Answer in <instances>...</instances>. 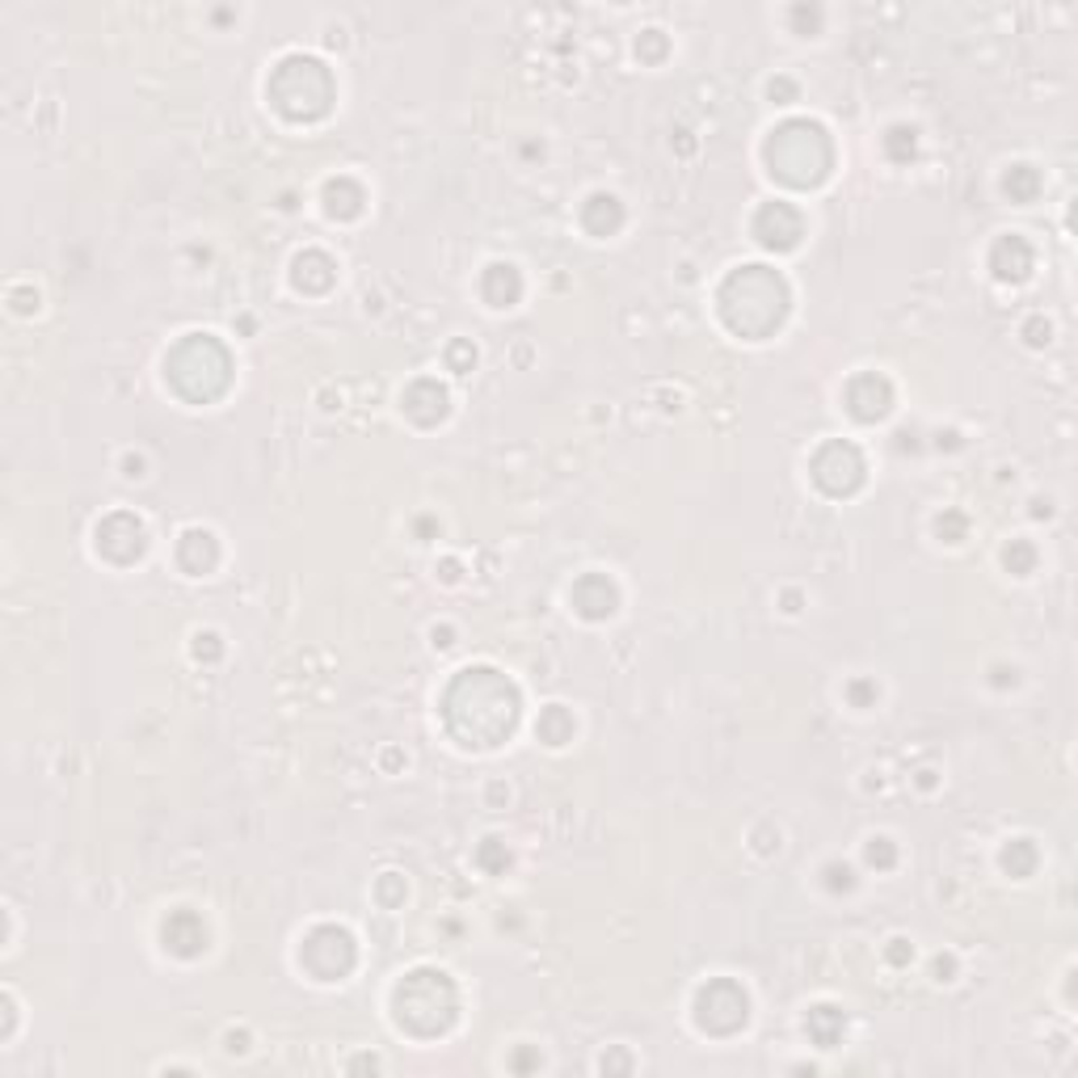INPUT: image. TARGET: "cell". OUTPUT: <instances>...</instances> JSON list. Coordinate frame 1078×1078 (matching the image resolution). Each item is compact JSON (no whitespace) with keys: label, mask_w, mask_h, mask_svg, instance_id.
<instances>
[{"label":"cell","mask_w":1078,"mask_h":1078,"mask_svg":"<svg viewBox=\"0 0 1078 1078\" xmlns=\"http://www.w3.org/2000/svg\"><path fill=\"white\" fill-rule=\"evenodd\" d=\"M915 127H890L885 135V152H890L893 161H910L915 157Z\"/></svg>","instance_id":"26"},{"label":"cell","mask_w":1078,"mask_h":1078,"mask_svg":"<svg viewBox=\"0 0 1078 1078\" xmlns=\"http://www.w3.org/2000/svg\"><path fill=\"white\" fill-rule=\"evenodd\" d=\"M164 379L173 383L177 397H186L194 404L216 401V397H223V388L232 379L228 346L219 342L216 333H190L164 354Z\"/></svg>","instance_id":"4"},{"label":"cell","mask_w":1078,"mask_h":1078,"mask_svg":"<svg viewBox=\"0 0 1078 1078\" xmlns=\"http://www.w3.org/2000/svg\"><path fill=\"white\" fill-rule=\"evenodd\" d=\"M177 561H182V569L186 573H211L216 569V561H219V543H216V536L211 531H198V527H190L186 536L177 539Z\"/></svg>","instance_id":"17"},{"label":"cell","mask_w":1078,"mask_h":1078,"mask_svg":"<svg viewBox=\"0 0 1078 1078\" xmlns=\"http://www.w3.org/2000/svg\"><path fill=\"white\" fill-rule=\"evenodd\" d=\"M363 203H367V194H363V186L351 182V177H337V182L324 186V211L333 219H354L363 211Z\"/></svg>","instance_id":"21"},{"label":"cell","mask_w":1078,"mask_h":1078,"mask_svg":"<svg viewBox=\"0 0 1078 1078\" xmlns=\"http://www.w3.org/2000/svg\"><path fill=\"white\" fill-rule=\"evenodd\" d=\"M447 358H451V371H468V367H472V363H477V351H472V346H468V342H456V346H451V354H447Z\"/></svg>","instance_id":"31"},{"label":"cell","mask_w":1078,"mask_h":1078,"mask_svg":"<svg viewBox=\"0 0 1078 1078\" xmlns=\"http://www.w3.org/2000/svg\"><path fill=\"white\" fill-rule=\"evenodd\" d=\"M497 847H502L497 838H485V847H481V863H485L489 872H502L511 863V851H497Z\"/></svg>","instance_id":"30"},{"label":"cell","mask_w":1078,"mask_h":1078,"mask_svg":"<svg viewBox=\"0 0 1078 1078\" xmlns=\"http://www.w3.org/2000/svg\"><path fill=\"white\" fill-rule=\"evenodd\" d=\"M139 468H144V459H127V477H144Z\"/></svg>","instance_id":"35"},{"label":"cell","mask_w":1078,"mask_h":1078,"mask_svg":"<svg viewBox=\"0 0 1078 1078\" xmlns=\"http://www.w3.org/2000/svg\"><path fill=\"white\" fill-rule=\"evenodd\" d=\"M144 548H148V531H144V523L127 511H114L110 518L98 523V552L114 561V565H131L144 557Z\"/></svg>","instance_id":"10"},{"label":"cell","mask_w":1078,"mask_h":1078,"mask_svg":"<svg viewBox=\"0 0 1078 1078\" xmlns=\"http://www.w3.org/2000/svg\"><path fill=\"white\" fill-rule=\"evenodd\" d=\"M161 936H164V948L177 952V956H198L207 948V927H203V918L194 915V910H173V915L164 918Z\"/></svg>","instance_id":"15"},{"label":"cell","mask_w":1078,"mask_h":1078,"mask_svg":"<svg viewBox=\"0 0 1078 1078\" xmlns=\"http://www.w3.org/2000/svg\"><path fill=\"white\" fill-rule=\"evenodd\" d=\"M1002 868H1007L1011 876H1028V872L1036 868V847H1032L1028 838H1016V842L1002 851Z\"/></svg>","instance_id":"25"},{"label":"cell","mask_w":1078,"mask_h":1078,"mask_svg":"<svg viewBox=\"0 0 1078 1078\" xmlns=\"http://www.w3.org/2000/svg\"><path fill=\"white\" fill-rule=\"evenodd\" d=\"M1028 342H1032V346L1050 342V321H1041V317H1036V321H1028Z\"/></svg>","instance_id":"32"},{"label":"cell","mask_w":1078,"mask_h":1078,"mask_svg":"<svg viewBox=\"0 0 1078 1078\" xmlns=\"http://www.w3.org/2000/svg\"><path fill=\"white\" fill-rule=\"evenodd\" d=\"M392 1007H397V1024L413 1036H443L447 1028L456 1024L459 998L451 977L438 970H413L409 977H401L397 995H392Z\"/></svg>","instance_id":"5"},{"label":"cell","mask_w":1078,"mask_h":1078,"mask_svg":"<svg viewBox=\"0 0 1078 1078\" xmlns=\"http://www.w3.org/2000/svg\"><path fill=\"white\" fill-rule=\"evenodd\" d=\"M762 157L771 164V177H780L788 186L805 190V186L826 182V173H830V164H835V144H830V135H826L822 123L788 118V123H780V127L771 131Z\"/></svg>","instance_id":"3"},{"label":"cell","mask_w":1078,"mask_h":1078,"mask_svg":"<svg viewBox=\"0 0 1078 1078\" xmlns=\"http://www.w3.org/2000/svg\"><path fill=\"white\" fill-rule=\"evenodd\" d=\"M582 223H586V232H594V237H611L623 223L620 198L616 194H590L586 207H582Z\"/></svg>","instance_id":"20"},{"label":"cell","mask_w":1078,"mask_h":1078,"mask_svg":"<svg viewBox=\"0 0 1078 1078\" xmlns=\"http://www.w3.org/2000/svg\"><path fill=\"white\" fill-rule=\"evenodd\" d=\"M358 961V948H354V936L346 927H333L324 922L317 931H308V940L299 943V965L312 973L317 982H337L346 977Z\"/></svg>","instance_id":"7"},{"label":"cell","mask_w":1078,"mask_h":1078,"mask_svg":"<svg viewBox=\"0 0 1078 1078\" xmlns=\"http://www.w3.org/2000/svg\"><path fill=\"white\" fill-rule=\"evenodd\" d=\"M266 93L278 114H287L296 123H308V118L329 114V106H333V77L312 55H287L274 68Z\"/></svg>","instance_id":"6"},{"label":"cell","mask_w":1078,"mask_h":1078,"mask_svg":"<svg viewBox=\"0 0 1078 1078\" xmlns=\"http://www.w3.org/2000/svg\"><path fill=\"white\" fill-rule=\"evenodd\" d=\"M746 1020H750V998H746V990L737 982L716 977V982H708V986L696 990V1024L703 1032L729 1036V1032H737Z\"/></svg>","instance_id":"8"},{"label":"cell","mask_w":1078,"mask_h":1078,"mask_svg":"<svg viewBox=\"0 0 1078 1078\" xmlns=\"http://www.w3.org/2000/svg\"><path fill=\"white\" fill-rule=\"evenodd\" d=\"M481 296L493 303V308H511L514 299L523 296V278L511 262H493V266L481 274Z\"/></svg>","instance_id":"18"},{"label":"cell","mask_w":1078,"mask_h":1078,"mask_svg":"<svg viewBox=\"0 0 1078 1078\" xmlns=\"http://www.w3.org/2000/svg\"><path fill=\"white\" fill-rule=\"evenodd\" d=\"M1002 561H1007L1011 573H1032V565H1036V552H1032V543H1024V539H1011V543H1007V552H1002Z\"/></svg>","instance_id":"27"},{"label":"cell","mask_w":1078,"mask_h":1078,"mask_svg":"<svg viewBox=\"0 0 1078 1078\" xmlns=\"http://www.w3.org/2000/svg\"><path fill=\"white\" fill-rule=\"evenodd\" d=\"M333 257L321 253V249H308V253H299L296 257V287L299 291H329L333 287Z\"/></svg>","instance_id":"19"},{"label":"cell","mask_w":1078,"mask_h":1078,"mask_svg":"<svg viewBox=\"0 0 1078 1078\" xmlns=\"http://www.w3.org/2000/svg\"><path fill=\"white\" fill-rule=\"evenodd\" d=\"M893 860H897V851H893L890 838H872V842H868V863H876V868H893Z\"/></svg>","instance_id":"29"},{"label":"cell","mask_w":1078,"mask_h":1078,"mask_svg":"<svg viewBox=\"0 0 1078 1078\" xmlns=\"http://www.w3.org/2000/svg\"><path fill=\"white\" fill-rule=\"evenodd\" d=\"M915 956V948H906V940H893V948H890V961L893 965H906Z\"/></svg>","instance_id":"33"},{"label":"cell","mask_w":1078,"mask_h":1078,"mask_svg":"<svg viewBox=\"0 0 1078 1078\" xmlns=\"http://www.w3.org/2000/svg\"><path fill=\"white\" fill-rule=\"evenodd\" d=\"M990 270H995L1002 283H1020L1032 270V244L1024 237H998L990 249Z\"/></svg>","instance_id":"16"},{"label":"cell","mask_w":1078,"mask_h":1078,"mask_svg":"<svg viewBox=\"0 0 1078 1078\" xmlns=\"http://www.w3.org/2000/svg\"><path fill=\"white\" fill-rule=\"evenodd\" d=\"M404 413L413 417V422H422V426H434V422H443L447 417V388L438 383V379H413L409 388H404Z\"/></svg>","instance_id":"14"},{"label":"cell","mask_w":1078,"mask_h":1078,"mask_svg":"<svg viewBox=\"0 0 1078 1078\" xmlns=\"http://www.w3.org/2000/svg\"><path fill=\"white\" fill-rule=\"evenodd\" d=\"M721 317L742 337H771L788 317V283L767 266L733 270L721 287Z\"/></svg>","instance_id":"2"},{"label":"cell","mask_w":1078,"mask_h":1078,"mask_svg":"<svg viewBox=\"0 0 1078 1078\" xmlns=\"http://www.w3.org/2000/svg\"><path fill=\"white\" fill-rule=\"evenodd\" d=\"M813 481L826 489L830 497H847L863 485V456L860 447L851 443H826L817 456H813Z\"/></svg>","instance_id":"9"},{"label":"cell","mask_w":1078,"mask_h":1078,"mask_svg":"<svg viewBox=\"0 0 1078 1078\" xmlns=\"http://www.w3.org/2000/svg\"><path fill=\"white\" fill-rule=\"evenodd\" d=\"M805 1028H808V1036H813V1041H817L822 1050H835L838 1036H842V1028H847V1016L838 1011L835 1002H817V1007L808 1011Z\"/></svg>","instance_id":"22"},{"label":"cell","mask_w":1078,"mask_h":1078,"mask_svg":"<svg viewBox=\"0 0 1078 1078\" xmlns=\"http://www.w3.org/2000/svg\"><path fill=\"white\" fill-rule=\"evenodd\" d=\"M755 237L767 249H792L805 237V219L792 203H762L755 216Z\"/></svg>","instance_id":"11"},{"label":"cell","mask_w":1078,"mask_h":1078,"mask_svg":"<svg viewBox=\"0 0 1078 1078\" xmlns=\"http://www.w3.org/2000/svg\"><path fill=\"white\" fill-rule=\"evenodd\" d=\"M1007 194L1011 198H1020V203H1032L1036 198V190H1041V177H1036V169H1028V164H1016L1011 173H1007Z\"/></svg>","instance_id":"24"},{"label":"cell","mask_w":1078,"mask_h":1078,"mask_svg":"<svg viewBox=\"0 0 1078 1078\" xmlns=\"http://www.w3.org/2000/svg\"><path fill=\"white\" fill-rule=\"evenodd\" d=\"M447 703H468V712H447V725L463 746H497L502 737H511L514 721H518V691L511 678H502L489 666L463 670L447 691Z\"/></svg>","instance_id":"1"},{"label":"cell","mask_w":1078,"mask_h":1078,"mask_svg":"<svg viewBox=\"0 0 1078 1078\" xmlns=\"http://www.w3.org/2000/svg\"><path fill=\"white\" fill-rule=\"evenodd\" d=\"M539 737L548 742V746H561L573 737V716H569L565 708H548L543 716H539Z\"/></svg>","instance_id":"23"},{"label":"cell","mask_w":1078,"mask_h":1078,"mask_svg":"<svg viewBox=\"0 0 1078 1078\" xmlns=\"http://www.w3.org/2000/svg\"><path fill=\"white\" fill-rule=\"evenodd\" d=\"M573 607L586 616V620H607L616 607H620V590L607 573H586L577 586H573Z\"/></svg>","instance_id":"13"},{"label":"cell","mask_w":1078,"mask_h":1078,"mask_svg":"<svg viewBox=\"0 0 1078 1078\" xmlns=\"http://www.w3.org/2000/svg\"><path fill=\"white\" fill-rule=\"evenodd\" d=\"M893 409V383L876 371H863L847 383V413L860 422H881Z\"/></svg>","instance_id":"12"},{"label":"cell","mask_w":1078,"mask_h":1078,"mask_svg":"<svg viewBox=\"0 0 1078 1078\" xmlns=\"http://www.w3.org/2000/svg\"><path fill=\"white\" fill-rule=\"evenodd\" d=\"M952 970H956V965H952V956H948V961H943V956L936 961V973H940V982H952V977H948Z\"/></svg>","instance_id":"34"},{"label":"cell","mask_w":1078,"mask_h":1078,"mask_svg":"<svg viewBox=\"0 0 1078 1078\" xmlns=\"http://www.w3.org/2000/svg\"><path fill=\"white\" fill-rule=\"evenodd\" d=\"M936 527H940V536L948 539V543H956V539H965V527H970V523H965V514L948 511V514H940Z\"/></svg>","instance_id":"28"}]
</instances>
